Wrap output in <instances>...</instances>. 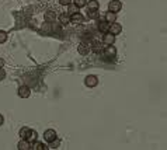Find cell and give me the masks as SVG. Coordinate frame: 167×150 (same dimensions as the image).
Instances as JSON below:
<instances>
[{"label": "cell", "instance_id": "cell-13", "mask_svg": "<svg viewBox=\"0 0 167 150\" xmlns=\"http://www.w3.org/2000/svg\"><path fill=\"white\" fill-rule=\"evenodd\" d=\"M108 28H110V24H108L107 21L98 24V30H100L101 32H108Z\"/></svg>", "mask_w": 167, "mask_h": 150}, {"label": "cell", "instance_id": "cell-23", "mask_svg": "<svg viewBox=\"0 0 167 150\" xmlns=\"http://www.w3.org/2000/svg\"><path fill=\"white\" fill-rule=\"evenodd\" d=\"M70 3H72V0H60V4L63 6H69Z\"/></svg>", "mask_w": 167, "mask_h": 150}, {"label": "cell", "instance_id": "cell-27", "mask_svg": "<svg viewBox=\"0 0 167 150\" xmlns=\"http://www.w3.org/2000/svg\"><path fill=\"white\" fill-rule=\"evenodd\" d=\"M1 123H3V117L0 115V125H1Z\"/></svg>", "mask_w": 167, "mask_h": 150}, {"label": "cell", "instance_id": "cell-21", "mask_svg": "<svg viewBox=\"0 0 167 150\" xmlns=\"http://www.w3.org/2000/svg\"><path fill=\"white\" fill-rule=\"evenodd\" d=\"M88 17H90V18H97L98 17L97 10H96V11H88Z\"/></svg>", "mask_w": 167, "mask_h": 150}, {"label": "cell", "instance_id": "cell-15", "mask_svg": "<svg viewBox=\"0 0 167 150\" xmlns=\"http://www.w3.org/2000/svg\"><path fill=\"white\" fill-rule=\"evenodd\" d=\"M59 21L62 24H68L70 21V17H69V14L66 13V14H60V17H59Z\"/></svg>", "mask_w": 167, "mask_h": 150}, {"label": "cell", "instance_id": "cell-22", "mask_svg": "<svg viewBox=\"0 0 167 150\" xmlns=\"http://www.w3.org/2000/svg\"><path fill=\"white\" fill-rule=\"evenodd\" d=\"M7 39V35H6V32H1L0 31V42H4Z\"/></svg>", "mask_w": 167, "mask_h": 150}, {"label": "cell", "instance_id": "cell-16", "mask_svg": "<svg viewBox=\"0 0 167 150\" xmlns=\"http://www.w3.org/2000/svg\"><path fill=\"white\" fill-rule=\"evenodd\" d=\"M88 49H90V46H87L86 44H82V45L79 46V52L82 55H87L88 53Z\"/></svg>", "mask_w": 167, "mask_h": 150}, {"label": "cell", "instance_id": "cell-9", "mask_svg": "<svg viewBox=\"0 0 167 150\" xmlns=\"http://www.w3.org/2000/svg\"><path fill=\"white\" fill-rule=\"evenodd\" d=\"M19 149L20 150H30V149H31V143H30V140L23 139V140L19 143Z\"/></svg>", "mask_w": 167, "mask_h": 150}, {"label": "cell", "instance_id": "cell-6", "mask_svg": "<svg viewBox=\"0 0 167 150\" xmlns=\"http://www.w3.org/2000/svg\"><path fill=\"white\" fill-rule=\"evenodd\" d=\"M30 94H31V91H30V88L27 86H21L19 88V96L21 98H27V97H30Z\"/></svg>", "mask_w": 167, "mask_h": 150}, {"label": "cell", "instance_id": "cell-4", "mask_svg": "<svg viewBox=\"0 0 167 150\" xmlns=\"http://www.w3.org/2000/svg\"><path fill=\"white\" fill-rule=\"evenodd\" d=\"M121 31H122L121 24H117V23L110 24V28H108V32H110V34H112V35H118Z\"/></svg>", "mask_w": 167, "mask_h": 150}, {"label": "cell", "instance_id": "cell-10", "mask_svg": "<svg viewBox=\"0 0 167 150\" xmlns=\"http://www.w3.org/2000/svg\"><path fill=\"white\" fill-rule=\"evenodd\" d=\"M70 21H72V23H82V21H83V16H82V14L80 13H74V14H72V16H70Z\"/></svg>", "mask_w": 167, "mask_h": 150}, {"label": "cell", "instance_id": "cell-1", "mask_svg": "<svg viewBox=\"0 0 167 150\" xmlns=\"http://www.w3.org/2000/svg\"><path fill=\"white\" fill-rule=\"evenodd\" d=\"M121 9H122V4H121V1H118V0H112V1H110V4H108V10L111 13H118Z\"/></svg>", "mask_w": 167, "mask_h": 150}, {"label": "cell", "instance_id": "cell-20", "mask_svg": "<svg viewBox=\"0 0 167 150\" xmlns=\"http://www.w3.org/2000/svg\"><path fill=\"white\" fill-rule=\"evenodd\" d=\"M91 48H93V50H96V52H100V50L102 49V48H101V44H100V42H94L93 45H91Z\"/></svg>", "mask_w": 167, "mask_h": 150}, {"label": "cell", "instance_id": "cell-14", "mask_svg": "<svg viewBox=\"0 0 167 150\" xmlns=\"http://www.w3.org/2000/svg\"><path fill=\"white\" fill-rule=\"evenodd\" d=\"M31 149H34V150H45L47 147L42 145V143H39V142H34V145H31Z\"/></svg>", "mask_w": 167, "mask_h": 150}, {"label": "cell", "instance_id": "cell-25", "mask_svg": "<svg viewBox=\"0 0 167 150\" xmlns=\"http://www.w3.org/2000/svg\"><path fill=\"white\" fill-rule=\"evenodd\" d=\"M42 31H51V27H49V24L44 25V27H42Z\"/></svg>", "mask_w": 167, "mask_h": 150}, {"label": "cell", "instance_id": "cell-18", "mask_svg": "<svg viewBox=\"0 0 167 150\" xmlns=\"http://www.w3.org/2000/svg\"><path fill=\"white\" fill-rule=\"evenodd\" d=\"M55 18H56V16H55L53 11H48V13H45V20H47V21H53Z\"/></svg>", "mask_w": 167, "mask_h": 150}, {"label": "cell", "instance_id": "cell-12", "mask_svg": "<svg viewBox=\"0 0 167 150\" xmlns=\"http://www.w3.org/2000/svg\"><path fill=\"white\" fill-rule=\"evenodd\" d=\"M115 18H117V16H115V13H107L105 14V21H107L108 24H112V23H115Z\"/></svg>", "mask_w": 167, "mask_h": 150}, {"label": "cell", "instance_id": "cell-24", "mask_svg": "<svg viewBox=\"0 0 167 150\" xmlns=\"http://www.w3.org/2000/svg\"><path fill=\"white\" fill-rule=\"evenodd\" d=\"M6 77V73H4V70L0 68V80H3V79Z\"/></svg>", "mask_w": 167, "mask_h": 150}, {"label": "cell", "instance_id": "cell-8", "mask_svg": "<svg viewBox=\"0 0 167 150\" xmlns=\"http://www.w3.org/2000/svg\"><path fill=\"white\" fill-rule=\"evenodd\" d=\"M88 7V11H96V10H98V7H100V4H98L97 0H91V1H87V4H86Z\"/></svg>", "mask_w": 167, "mask_h": 150}, {"label": "cell", "instance_id": "cell-26", "mask_svg": "<svg viewBox=\"0 0 167 150\" xmlns=\"http://www.w3.org/2000/svg\"><path fill=\"white\" fill-rule=\"evenodd\" d=\"M3 65H4V60L0 59V68H3Z\"/></svg>", "mask_w": 167, "mask_h": 150}, {"label": "cell", "instance_id": "cell-7", "mask_svg": "<svg viewBox=\"0 0 167 150\" xmlns=\"http://www.w3.org/2000/svg\"><path fill=\"white\" fill-rule=\"evenodd\" d=\"M114 41H115V35H112L110 32H107V34L104 35V38H102V42H104L105 45H112Z\"/></svg>", "mask_w": 167, "mask_h": 150}, {"label": "cell", "instance_id": "cell-2", "mask_svg": "<svg viewBox=\"0 0 167 150\" xmlns=\"http://www.w3.org/2000/svg\"><path fill=\"white\" fill-rule=\"evenodd\" d=\"M56 132L53 131V129H48V131H45V133H44V139L48 142V143H51L52 140H55L56 139Z\"/></svg>", "mask_w": 167, "mask_h": 150}, {"label": "cell", "instance_id": "cell-5", "mask_svg": "<svg viewBox=\"0 0 167 150\" xmlns=\"http://www.w3.org/2000/svg\"><path fill=\"white\" fill-rule=\"evenodd\" d=\"M104 55H105V58H108V59L115 58V55H117L115 48H114V46H107V48L104 49Z\"/></svg>", "mask_w": 167, "mask_h": 150}, {"label": "cell", "instance_id": "cell-19", "mask_svg": "<svg viewBox=\"0 0 167 150\" xmlns=\"http://www.w3.org/2000/svg\"><path fill=\"white\" fill-rule=\"evenodd\" d=\"M74 4L80 9V7H84V6L87 4V0H74Z\"/></svg>", "mask_w": 167, "mask_h": 150}, {"label": "cell", "instance_id": "cell-17", "mask_svg": "<svg viewBox=\"0 0 167 150\" xmlns=\"http://www.w3.org/2000/svg\"><path fill=\"white\" fill-rule=\"evenodd\" d=\"M74 13H79V7H77L76 4H72V3H70V4H69V11H68V14H70V16H72V14H74Z\"/></svg>", "mask_w": 167, "mask_h": 150}, {"label": "cell", "instance_id": "cell-11", "mask_svg": "<svg viewBox=\"0 0 167 150\" xmlns=\"http://www.w3.org/2000/svg\"><path fill=\"white\" fill-rule=\"evenodd\" d=\"M31 135V129L30 128H21L20 129V136L23 137V139H28Z\"/></svg>", "mask_w": 167, "mask_h": 150}, {"label": "cell", "instance_id": "cell-3", "mask_svg": "<svg viewBox=\"0 0 167 150\" xmlns=\"http://www.w3.org/2000/svg\"><path fill=\"white\" fill-rule=\"evenodd\" d=\"M84 83H86V86H87V87H96L98 84V79H97V76L90 74V76H87V77H86Z\"/></svg>", "mask_w": 167, "mask_h": 150}]
</instances>
